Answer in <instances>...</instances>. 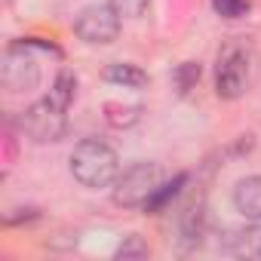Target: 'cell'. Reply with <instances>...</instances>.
Listing matches in <instances>:
<instances>
[{"label": "cell", "instance_id": "cell-2", "mask_svg": "<svg viewBox=\"0 0 261 261\" xmlns=\"http://www.w3.org/2000/svg\"><path fill=\"white\" fill-rule=\"evenodd\" d=\"M71 175L89 191L111 188L120 175V157L111 145L98 139H83L71 154Z\"/></svg>", "mask_w": 261, "mask_h": 261}, {"label": "cell", "instance_id": "cell-12", "mask_svg": "<svg viewBox=\"0 0 261 261\" xmlns=\"http://www.w3.org/2000/svg\"><path fill=\"white\" fill-rule=\"evenodd\" d=\"M200 74H203L200 62H181V65H175V71H172V86H175V92H178V95H188V92L200 83Z\"/></svg>", "mask_w": 261, "mask_h": 261}, {"label": "cell", "instance_id": "cell-13", "mask_svg": "<svg viewBox=\"0 0 261 261\" xmlns=\"http://www.w3.org/2000/svg\"><path fill=\"white\" fill-rule=\"evenodd\" d=\"M105 120H108L114 129L133 126V123L139 120V108H136V105H117V101H108V105H105Z\"/></svg>", "mask_w": 261, "mask_h": 261}, {"label": "cell", "instance_id": "cell-8", "mask_svg": "<svg viewBox=\"0 0 261 261\" xmlns=\"http://www.w3.org/2000/svg\"><path fill=\"white\" fill-rule=\"evenodd\" d=\"M233 206L243 218L249 221H261V175H249L240 178L233 188Z\"/></svg>", "mask_w": 261, "mask_h": 261}, {"label": "cell", "instance_id": "cell-10", "mask_svg": "<svg viewBox=\"0 0 261 261\" xmlns=\"http://www.w3.org/2000/svg\"><path fill=\"white\" fill-rule=\"evenodd\" d=\"M105 80L108 83H117V86H126V89H142L148 83V74L139 68V65H126V62H114L105 68Z\"/></svg>", "mask_w": 261, "mask_h": 261}, {"label": "cell", "instance_id": "cell-6", "mask_svg": "<svg viewBox=\"0 0 261 261\" xmlns=\"http://www.w3.org/2000/svg\"><path fill=\"white\" fill-rule=\"evenodd\" d=\"M74 34L89 46L114 43L120 34V13L111 4H92L80 10V16L74 19Z\"/></svg>", "mask_w": 261, "mask_h": 261}, {"label": "cell", "instance_id": "cell-15", "mask_svg": "<svg viewBox=\"0 0 261 261\" xmlns=\"http://www.w3.org/2000/svg\"><path fill=\"white\" fill-rule=\"evenodd\" d=\"M148 255H151L148 243H145L142 237H136V233H133V237H126L123 246L117 249V258H120V261H139V258H148Z\"/></svg>", "mask_w": 261, "mask_h": 261}, {"label": "cell", "instance_id": "cell-7", "mask_svg": "<svg viewBox=\"0 0 261 261\" xmlns=\"http://www.w3.org/2000/svg\"><path fill=\"white\" fill-rule=\"evenodd\" d=\"M178 230H181L185 246H200V240L206 233V200L203 197H194L185 203V209L178 215Z\"/></svg>", "mask_w": 261, "mask_h": 261}, {"label": "cell", "instance_id": "cell-11", "mask_svg": "<svg viewBox=\"0 0 261 261\" xmlns=\"http://www.w3.org/2000/svg\"><path fill=\"white\" fill-rule=\"evenodd\" d=\"M185 181H188V175H185V172H178L172 181H160V188L151 194V200H148L142 209H145V212H151V215H154V212H163V209L178 197V191L185 188Z\"/></svg>", "mask_w": 261, "mask_h": 261}, {"label": "cell", "instance_id": "cell-9", "mask_svg": "<svg viewBox=\"0 0 261 261\" xmlns=\"http://www.w3.org/2000/svg\"><path fill=\"white\" fill-rule=\"evenodd\" d=\"M230 255L237 258H246V261H261V224H252V227H243V230H233L230 240L224 243Z\"/></svg>", "mask_w": 261, "mask_h": 261}, {"label": "cell", "instance_id": "cell-1", "mask_svg": "<svg viewBox=\"0 0 261 261\" xmlns=\"http://www.w3.org/2000/svg\"><path fill=\"white\" fill-rule=\"evenodd\" d=\"M258 74V56L255 46L246 37H230L221 43L215 59V92L224 101H237L249 92Z\"/></svg>", "mask_w": 261, "mask_h": 261}, {"label": "cell", "instance_id": "cell-4", "mask_svg": "<svg viewBox=\"0 0 261 261\" xmlns=\"http://www.w3.org/2000/svg\"><path fill=\"white\" fill-rule=\"evenodd\" d=\"M68 108H62L56 98H40L34 101L31 108H25V114L19 117L22 123V133L37 142V145H49V142H59L65 133H68V117H65Z\"/></svg>", "mask_w": 261, "mask_h": 261}, {"label": "cell", "instance_id": "cell-17", "mask_svg": "<svg viewBox=\"0 0 261 261\" xmlns=\"http://www.w3.org/2000/svg\"><path fill=\"white\" fill-rule=\"evenodd\" d=\"M212 10L221 19H240L249 13V0H212Z\"/></svg>", "mask_w": 261, "mask_h": 261}, {"label": "cell", "instance_id": "cell-14", "mask_svg": "<svg viewBox=\"0 0 261 261\" xmlns=\"http://www.w3.org/2000/svg\"><path fill=\"white\" fill-rule=\"evenodd\" d=\"M74 95H77V77H74L71 71H62V74L56 77L53 89H49V98H56L62 108H68V105L74 101Z\"/></svg>", "mask_w": 261, "mask_h": 261}, {"label": "cell", "instance_id": "cell-16", "mask_svg": "<svg viewBox=\"0 0 261 261\" xmlns=\"http://www.w3.org/2000/svg\"><path fill=\"white\" fill-rule=\"evenodd\" d=\"M108 4L123 16V19H142L151 7V0H108Z\"/></svg>", "mask_w": 261, "mask_h": 261}, {"label": "cell", "instance_id": "cell-3", "mask_svg": "<svg viewBox=\"0 0 261 261\" xmlns=\"http://www.w3.org/2000/svg\"><path fill=\"white\" fill-rule=\"evenodd\" d=\"M163 181V169L151 160H139L133 166L120 169V175L114 178V203L123 209H139L151 200V194L160 188Z\"/></svg>", "mask_w": 261, "mask_h": 261}, {"label": "cell", "instance_id": "cell-5", "mask_svg": "<svg viewBox=\"0 0 261 261\" xmlns=\"http://www.w3.org/2000/svg\"><path fill=\"white\" fill-rule=\"evenodd\" d=\"M31 43L22 40V43H13L4 56V68H0V83H4L7 92L19 95V92H31L37 83H40V65L37 59L31 56Z\"/></svg>", "mask_w": 261, "mask_h": 261}]
</instances>
